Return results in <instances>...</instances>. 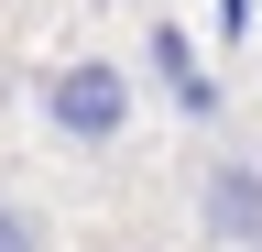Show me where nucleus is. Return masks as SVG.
Masks as SVG:
<instances>
[{"label":"nucleus","instance_id":"obj_1","mask_svg":"<svg viewBox=\"0 0 262 252\" xmlns=\"http://www.w3.org/2000/svg\"><path fill=\"white\" fill-rule=\"evenodd\" d=\"M131 66H110V55H66V66L33 77V110H44L55 143H120L131 132Z\"/></svg>","mask_w":262,"mask_h":252},{"label":"nucleus","instance_id":"obj_2","mask_svg":"<svg viewBox=\"0 0 262 252\" xmlns=\"http://www.w3.org/2000/svg\"><path fill=\"white\" fill-rule=\"evenodd\" d=\"M196 230H208L219 252H262V165H208L196 176Z\"/></svg>","mask_w":262,"mask_h":252},{"label":"nucleus","instance_id":"obj_3","mask_svg":"<svg viewBox=\"0 0 262 252\" xmlns=\"http://www.w3.org/2000/svg\"><path fill=\"white\" fill-rule=\"evenodd\" d=\"M153 66H164V77H175V110H196V121H208V110H219V88H208V77H196V55H186V33H153Z\"/></svg>","mask_w":262,"mask_h":252},{"label":"nucleus","instance_id":"obj_4","mask_svg":"<svg viewBox=\"0 0 262 252\" xmlns=\"http://www.w3.org/2000/svg\"><path fill=\"white\" fill-rule=\"evenodd\" d=\"M0 252H44V219H33L22 198H0Z\"/></svg>","mask_w":262,"mask_h":252},{"label":"nucleus","instance_id":"obj_5","mask_svg":"<svg viewBox=\"0 0 262 252\" xmlns=\"http://www.w3.org/2000/svg\"><path fill=\"white\" fill-rule=\"evenodd\" d=\"M241 22H251V0H219V33H229V44H241Z\"/></svg>","mask_w":262,"mask_h":252}]
</instances>
